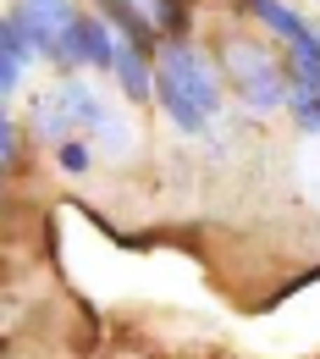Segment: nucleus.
Wrapping results in <instances>:
<instances>
[{
  "mask_svg": "<svg viewBox=\"0 0 320 359\" xmlns=\"http://www.w3.org/2000/svg\"><path fill=\"white\" fill-rule=\"evenodd\" d=\"M155 100H160L172 128L204 133L216 122V111H221V83H216V72H210V61L199 50L172 39V45L155 50Z\"/></svg>",
  "mask_w": 320,
  "mask_h": 359,
  "instance_id": "1",
  "label": "nucleus"
},
{
  "mask_svg": "<svg viewBox=\"0 0 320 359\" xmlns=\"http://www.w3.org/2000/svg\"><path fill=\"white\" fill-rule=\"evenodd\" d=\"M34 122H39L34 133L55 138V144H67L72 128H78V133H99L105 144H116V122H111V111H105L83 83H61L50 100H39V105H34Z\"/></svg>",
  "mask_w": 320,
  "mask_h": 359,
  "instance_id": "2",
  "label": "nucleus"
},
{
  "mask_svg": "<svg viewBox=\"0 0 320 359\" xmlns=\"http://www.w3.org/2000/svg\"><path fill=\"white\" fill-rule=\"evenodd\" d=\"M232 78H237V89H243V100L254 105V111H276V105H287V83H281V72H276V61H265V55H254V50H232Z\"/></svg>",
  "mask_w": 320,
  "mask_h": 359,
  "instance_id": "3",
  "label": "nucleus"
},
{
  "mask_svg": "<svg viewBox=\"0 0 320 359\" xmlns=\"http://www.w3.org/2000/svg\"><path fill=\"white\" fill-rule=\"evenodd\" d=\"M116 39H111V17H72V28L61 34V61H78V67H99L111 72L116 67Z\"/></svg>",
  "mask_w": 320,
  "mask_h": 359,
  "instance_id": "4",
  "label": "nucleus"
},
{
  "mask_svg": "<svg viewBox=\"0 0 320 359\" xmlns=\"http://www.w3.org/2000/svg\"><path fill=\"white\" fill-rule=\"evenodd\" d=\"M17 17H22V28H28L39 55H61V34L72 28L78 11H72V0H22Z\"/></svg>",
  "mask_w": 320,
  "mask_h": 359,
  "instance_id": "5",
  "label": "nucleus"
},
{
  "mask_svg": "<svg viewBox=\"0 0 320 359\" xmlns=\"http://www.w3.org/2000/svg\"><path fill=\"white\" fill-rule=\"evenodd\" d=\"M34 55H39V50H34V39H28L22 17L6 11V22H0V94H6V100L22 89V72H28Z\"/></svg>",
  "mask_w": 320,
  "mask_h": 359,
  "instance_id": "6",
  "label": "nucleus"
},
{
  "mask_svg": "<svg viewBox=\"0 0 320 359\" xmlns=\"http://www.w3.org/2000/svg\"><path fill=\"white\" fill-rule=\"evenodd\" d=\"M111 72H116V83H122L127 100H149V94H155V61H149L144 45H122Z\"/></svg>",
  "mask_w": 320,
  "mask_h": 359,
  "instance_id": "7",
  "label": "nucleus"
},
{
  "mask_svg": "<svg viewBox=\"0 0 320 359\" xmlns=\"http://www.w3.org/2000/svg\"><path fill=\"white\" fill-rule=\"evenodd\" d=\"M105 17H111V28H116V34H127V45L155 50V39H160V28H155V22H144V11H138L133 0H105Z\"/></svg>",
  "mask_w": 320,
  "mask_h": 359,
  "instance_id": "8",
  "label": "nucleus"
},
{
  "mask_svg": "<svg viewBox=\"0 0 320 359\" xmlns=\"http://www.w3.org/2000/svg\"><path fill=\"white\" fill-rule=\"evenodd\" d=\"M287 67H293V78H298V89H315L320 94V39L304 28L298 39H287Z\"/></svg>",
  "mask_w": 320,
  "mask_h": 359,
  "instance_id": "9",
  "label": "nucleus"
},
{
  "mask_svg": "<svg viewBox=\"0 0 320 359\" xmlns=\"http://www.w3.org/2000/svg\"><path fill=\"white\" fill-rule=\"evenodd\" d=\"M249 11L271 28L276 39H298V34H304V17H298V11H287L281 0H249Z\"/></svg>",
  "mask_w": 320,
  "mask_h": 359,
  "instance_id": "10",
  "label": "nucleus"
},
{
  "mask_svg": "<svg viewBox=\"0 0 320 359\" xmlns=\"http://www.w3.org/2000/svg\"><path fill=\"white\" fill-rule=\"evenodd\" d=\"M287 105H293V116H298V128H304V133H320V94L315 89H298V83H293Z\"/></svg>",
  "mask_w": 320,
  "mask_h": 359,
  "instance_id": "11",
  "label": "nucleus"
},
{
  "mask_svg": "<svg viewBox=\"0 0 320 359\" xmlns=\"http://www.w3.org/2000/svg\"><path fill=\"white\" fill-rule=\"evenodd\" d=\"M55 155H61V172H67V177H83V172H89V161H94V149L83 144V138H67Z\"/></svg>",
  "mask_w": 320,
  "mask_h": 359,
  "instance_id": "12",
  "label": "nucleus"
},
{
  "mask_svg": "<svg viewBox=\"0 0 320 359\" xmlns=\"http://www.w3.org/2000/svg\"><path fill=\"white\" fill-rule=\"evenodd\" d=\"M17 149H22V144H17V122L6 116V122H0V161H6V172H17Z\"/></svg>",
  "mask_w": 320,
  "mask_h": 359,
  "instance_id": "13",
  "label": "nucleus"
}]
</instances>
